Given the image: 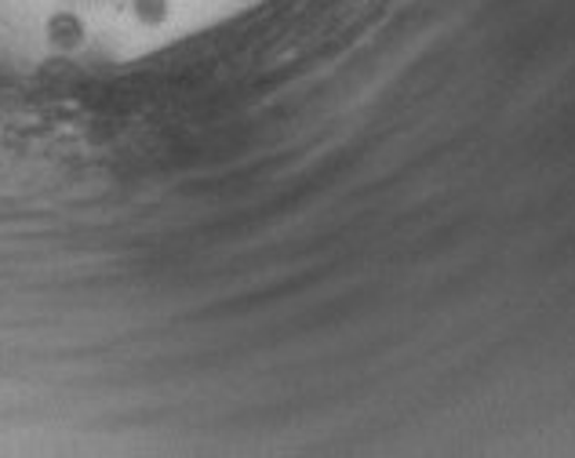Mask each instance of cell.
I'll return each instance as SVG.
<instances>
[{
  "instance_id": "7a4b0ae2",
  "label": "cell",
  "mask_w": 575,
  "mask_h": 458,
  "mask_svg": "<svg viewBox=\"0 0 575 458\" xmlns=\"http://www.w3.org/2000/svg\"><path fill=\"white\" fill-rule=\"evenodd\" d=\"M132 11L142 26H164L168 19V0H132Z\"/></svg>"
},
{
  "instance_id": "6da1fadb",
  "label": "cell",
  "mask_w": 575,
  "mask_h": 458,
  "mask_svg": "<svg viewBox=\"0 0 575 458\" xmlns=\"http://www.w3.org/2000/svg\"><path fill=\"white\" fill-rule=\"evenodd\" d=\"M44 37H48V44L51 48H59V51H77L84 44V22L81 16H73V11H56L48 22H44Z\"/></svg>"
}]
</instances>
